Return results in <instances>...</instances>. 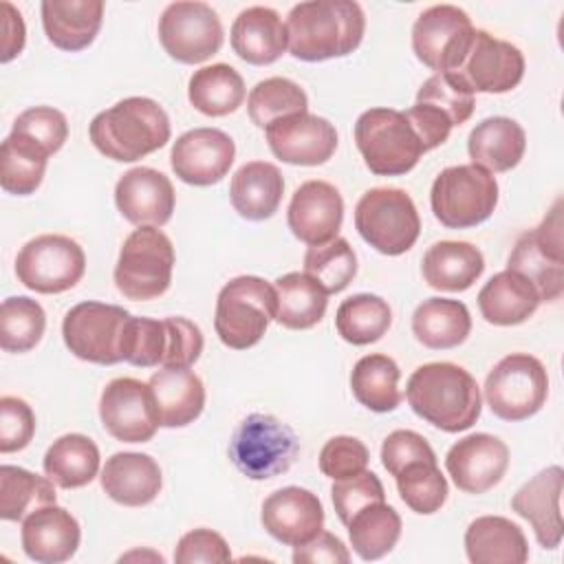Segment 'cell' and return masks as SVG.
I'll return each mask as SVG.
<instances>
[{"instance_id":"1","label":"cell","mask_w":564,"mask_h":564,"mask_svg":"<svg viewBox=\"0 0 564 564\" xmlns=\"http://www.w3.org/2000/svg\"><path fill=\"white\" fill-rule=\"evenodd\" d=\"M405 399L416 416L447 434L469 430L482 410L476 379L452 361L419 366L408 379Z\"/></svg>"},{"instance_id":"2","label":"cell","mask_w":564,"mask_h":564,"mask_svg":"<svg viewBox=\"0 0 564 564\" xmlns=\"http://www.w3.org/2000/svg\"><path fill=\"white\" fill-rule=\"evenodd\" d=\"M366 31L364 9L355 0H308L286 15L289 53L302 62H324L352 53Z\"/></svg>"},{"instance_id":"3","label":"cell","mask_w":564,"mask_h":564,"mask_svg":"<svg viewBox=\"0 0 564 564\" xmlns=\"http://www.w3.org/2000/svg\"><path fill=\"white\" fill-rule=\"evenodd\" d=\"M170 117L150 97H126L88 126L93 145L112 161H139L170 141Z\"/></svg>"},{"instance_id":"4","label":"cell","mask_w":564,"mask_h":564,"mask_svg":"<svg viewBox=\"0 0 564 564\" xmlns=\"http://www.w3.org/2000/svg\"><path fill=\"white\" fill-rule=\"evenodd\" d=\"M275 286L258 275H238L229 280L216 300L214 328L218 339L234 350L256 346L271 319H275Z\"/></svg>"},{"instance_id":"5","label":"cell","mask_w":564,"mask_h":564,"mask_svg":"<svg viewBox=\"0 0 564 564\" xmlns=\"http://www.w3.org/2000/svg\"><path fill=\"white\" fill-rule=\"evenodd\" d=\"M355 143L377 176H401L425 154L408 117L394 108H370L355 123Z\"/></svg>"},{"instance_id":"6","label":"cell","mask_w":564,"mask_h":564,"mask_svg":"<svg viewBox=\"0 0 564 564\" xmlns=\"http://www.w3.org/2000/svg\"><path fill=\"white\" fill-rule=\"evenodd\" d=\"M300 454L295 432L273 414L245 416L229 441V458L251 480H267L291 469Z\"/></svg>"},{"instance_id":"7","label":"cell","mask_w":564,"mask_h":564,"mask_svg":"<svg viewBox=\"0 0 564 564\" xmlns=\"http://www.w3.org/2000/svg\"><path fill=\"white\" fill-rule=\"evenodd\" d=\"M430 205L447 229H469L485 223L498 205L496 176L474 163L445 167L432 183Z\"/></svg>"},{"instance_id":"8","label":"cell","mask_w":564,"mask_h":564,"mask_svg":"<svg viewBox=\"0 0 564 564\" xmlns=\"http://www.w3.org/2000/svg\"><path fill=\"white\" fill-rule=\"evenodd\" d=\"M355 229L383 256H401L414 247L421 218L414 200L399 187H372L357 200Z\"/></svg>"},{"instance_id":"9","label":"cell","mask_w":564,"mask_h":564,"mask_svg":"<svg viewBox=\"0 0 564 564\" xmlns=\"http://www.w3.org/2000/svg\"><path fill=\"white\" fill-rule=\"evenodd\" d=\"M172 269V240L159 227H139L121 245L115 267V284L128 300H156L170 289Z\"/></svg>"},{"instance_id":"10","label":"cell","mask_w":564,"mask_h":564,"mask_svg":"<svg viewBox=\"0 0 564 564\" xmlns=\"http://www.w3.org/2000/svg\"><path fill=\"white\" fill-rule=\"evenodd\" d=\"M549 397L544 364L529 352L502 357L485 379V401L502 421H524L542 410Z\"/></svg>"},{"instance_id":"11","label":"cell","mask_w":564,"mask_h":564,"mask_svg":"<svg viewBox=\"0 0 564 564\" xmlns=\"http://www.w3.org/2000/svg\"><path fill=\"white\" fill-rule=\"evenodd\" d=\"M507 269L524 275L542 302H555L564 291V247H562V200L531 231H524L509 253Z\"/></svg>"},{"instance_id":"12","label":"cell","mask_w":564,"mask_h":564,"mask_svg":"<svg viewBox=\"0 0 564 564\" xmlns=\"http://www.w3.org/2000/svg\"><path fill=\"white\" fill-rule=\"evenodd\" d=\"M130 313L117 304L79 302L62 322L66 348L84 361L112 366L123 361L121 344Z\"/></svg>"},{"instance_id":"13","label":"cell","mask_w":564,"mask_h":564,"mask_svg":"<svg viewBox=\"0 0 564 564\" xmlns=\"http://www.w3.org/2000/svg\"><path fill=\"white\" fill-rule=\"evenodd\" d=\"M86 271L84 249L68 236L42 234L31 238L15 258L18 280L44 295L73 289Z\"/></svg>"},{"instance_id":"14","label":"cell","mask_w":564,"mask_h":564,"mask_svg":"<svg viewBox=\"0 0 564 564\" xmlns=\"http://www.w3.org/2000/svg\"><path fill=\"white\" fill-rule=\"evenodd\" d=\"M159 40L181 64H200L216 55L225 33L218 13L205 2H172L159 18Z\"/></svg>"},{"instance_id":"15","label":"cell","mask_w":564,"mask_h":564,"mask_svg":"<svg viewBox=\"0 0 564 564\" xmlns=\"http://www.w3.org/2000/svg\"><path fill=\"white\" fill-rule=\"evenodd\" d=\"M469 15L454 4L425 9L412 26V51L419 62L436 73H454L474 37Z\"/></svg>"},{"instance_id":"16","label":"cell","mask_w":564,"mask_h":564,"mask_svg":"<svg viewBox=\"0 0 564 564\" xmlns=\"http://www.w3.org/2000/svg\"><path fill=\"white\" fill-rule=\"evenodd\" d=\"M99 419L121 443H148L161 425L150 383L132 377H117L104 388Z\"/></svg>"},{"instance_id":"17","label":"cell","mask_w":564,"mask_h":564,"mask_svg":"<svg viewBox=\"0 0 564 564\" xmlns=\"http://www.w3.org/2000/svg\"><path fill=\"white\" fill-rule=\"evenodd\" d=\"M449 75L471 93H509L524 77V55L511 42L476 29L460 66Z\"/></svg>"},{"instance_id":"18","label":"cell","mask_w":564,"mask_h":564,"mask_svg":"<svg viewBox=\"0 0 564 564\" xmlns=\"http://www.w3.org/2000/svg\"><path fill=\"white\" fill-rule=\"evenodd\" d=\"M236 159L234 139L218 128H194L181 134L170 152L174 174L196 187H207L227 176Z\"/></svg>"},{"instance_id":"19","label":"cell","mask_w":564,"mask_h":564,"mask_svg":"<svg viewBox=\"0 0 564 564\" xmlns=\"http://www.w3.org/2000/svg\"><path fill=\"white\" fill-rule=\"evenodd\" d=\"M264 132L275 159L291 165H322L337 150L335 126L311 112L278 119Z\"/></svg>"},{"instance_id":"20","label":"cell","mask_w":564,"mask_h":564,"mask_svg":"<svg viewBox=\"0 0 564 564\" xmlns=\"http://www.w3.org/2000/svg\"><path fill=\"white\" fill-rule=\"evenodd\" d=\"M509 467V447L498 436L476 432L456 441L447 456L445 469L454 485L465 494H485L496 487Z\"/></svg>"},{"instance_id":"21","label":"cell","mask_w":564,"mask_h":564,"mask_svg":"<svg viewBox=\"0 0 564 564\" xmlns=\"http://www.w3.org/2000/svg\"><path fill=\"white\" fill-rule=\"evenodd\" d=\"M341 220L344 198L335 185L313 178L293 192L286 209V223L291 234L308 247L337 238Z\"/></svg>"},{"instance_id":"22","label":"cell","mask_w":564,"mask_h":564,"mask_svg":"<svg viewBox=\"0 0 564 564\" xmlns=\"http://www.w3.org/2000/svg\"><path fill=\"white\" fill-rule=\"evenodd\" d=\"M260 522L271 538L295 549L324 529V507L304 487H282L264 498Z\"/></svg>"},{"instance_id":"23","label":"cell","mask_w":564,"mask_h":564,"mask_svg":"<svg viewBox=\"0 0 564 564\" xmlns=\"http://www.w3.org/2000/svg\"><path fill=\"white\" fill-rule=\"evenodd\" d=\"M172 181L154 167H132L115 185V203L121 216L137 227H163L174 212Z\"/></svg>"},{"instance_id":"24","label":"cell","mask_w":564,"mask_h":564,"mask_svg":"<svg viewBox=\"0 0 564 564\" xmlns=\"http://www.w3.org/2000/svg\"><path fill=\"white\" fill-rule=\"evenodd\" d=\"M564 489V471L560 465H551L538 471L529 482H524L511 498V509L524 518L540 546L557 549L564 533L562 522V498Z\"/></svg>"},{"instance_id":"25","label":"cell","mask_w":564,"mask_h":564,"mask_svg":"<svg viewBox=\"0 0 564 564\" xmlns=\"http://www.w3.org/2000/svg\"><path fill=\"white\" fill-rule=\"evenodd\" d=\"M82 540L75 516L53 505L40 507L22 520V549L40 564H59L75 555Z\"/></svg>"},{"instance_id":"26","label":"cell","mask_w":564,"mask_h":564,"mask_svg":"<svg viewBox=\"0 0 564 564\" xmlns=\"http://www.w3.org/2000/svg\"><path fill=\"white\" fill-rule=\"evenodd\" d=\"M101 489L123 507L150 505L163 485L161 467L150 454L117 452L101 469Z\"/></svg>"},{"instance_id":"27","label":"cell","mask_w":564,"mask_h":564,"mask_svg":"<svg viewBox=\"0 0 564 564\" xmlns=\"http://www.w3.org/2000/svg\"><path fill=\"white\" fill-rule=\"evenodd\" d=\"M231 48L247 64H273L289 48L286 24L269 7H247L231 24Z\"/></svg>"},{"instance_id":"28","label":"cell","mask_w":564,"mask_h":564,"mask_svg":"<svg viewBox=\"0 0 564 564\" xmlns=\"http://www.w3.org/2000/svg\"><path fill=\"white\" fill-rule=\"evenodd\" d=\"M40 9L48 42L68 53L90 46L104 20L101 0H44Z\"/></svg>"},{"instance_id":"29","label":"cell","mask_w":564,"mask_h":564,"mask_svg":"<svg viewBox=\"0 0 564 564\" xmlns=\"http://www.w3.org/2000/svg\"><path fill=\"white\" fill-rule=\"evenodd\" d=\"M148 383L163 427H183L200 416L205 408V386L189 368L156 370Z\"/></svg>"},{"instance_id":"30","label":"cell","mask_w":564,"mask_h":564,"mask_svg":"<svg viewBox=\"0 0 564 564\" xmlns=\"http://www.w3.org/2000/svg\"><path fill=\"white\" fill-rule=\"evenodd\" d=\"M465 553L474 564H522L529 560V544L509 518L480 516L465 531Z\"/></svg>"},{"instance_id":"31","label":"cell","mask_w":564,"mask_h":564,"mask_svg":"<svg viewBox=\"0 0 564 564\" xmlns=\"http://www.w3.org/2000/svg\"><path fill=\"white\" fill-rule=\"evenodd\" d=\"M527 150L524 128L509 117L482 119L467 139V152L474 165L487 172H509L520 163Z\"/></svg>"},{"instance_id":"32","label":"cell","mask_w":564,"mask_h":564,"mask_svg":"<svg viewBox=\"0 0 564 564\" xmlns=\"http://www.w3.org/2000/svg\"><path fill=\"white\" fill-rule=\"evenodd\" d=\"M540 302L535 286L511 269L491 275L478 293L480 315L494 326H516L527 322L538 311Z\"/></svg>"},{"instance_id":"33","label":"cell","mask_w":564,"mask_h":564,"mask_svg":"<svg viewBox=\"0 0 564 564\" xmlns=\"http://www.w3.org/2000/svg\"><path fill=\"white\" fill-rule=\"evenodd\" d=\"M284 194V178L278 165L267 161H249L236 170L229 183L234 209L247 220L271 218Z\"/></svg>"},{"instance_id":"34","label":"cell","mask_w":564,"mask_h":564,"mask_svg":"<svg viewBox=\"0 0 564 564\" xmlns=\"http://www.w3.org/2000/svg\"><path fill=\"white\" fill-rule=\"evenodd\" d=\"M423 280L436 291H467L485 271L478 247L463 240L434 242L423 256Z\"/></svg>"},{"instance_id":"35","label":"cell","mask_w":564,"mask_h":564,"mask_svg":"<svg viewBox=\"0 0 564 564\" xmlns=\"http://www.w3.org/2000/svg\"><path fill=\"white\" fill-rule=\"evenodd\" d=\"M471 330V317L460 300L430 297L421 302L412 315V333L416 341L432 350L460 346Z\"/></svg>"},{"instance_id":"36","label":"cell","mask_w":564,"mask_h":564,"mask_svg":"<svg viewBox=\"0 0 564 564\" xmlns=\"http://www.w3.org/2000/svg\"><path fill=\"white\" fill-rule=\"evenodd\" d=\"M273 286L278 295V324L291 330H306L322 322L328 306V293L311 275L291 271L280 275Z\"/></svg>"},{"instance_id":"37","label":"cell","mask_w":564,"mask_h":564,"mask_svg":"<svg viewBox=\"0 0 564 564\" xmlns=\"http://www.w3.org/2000/svg\"><path fill=\"white\" fill-rule=\"evenodd\" d=\"M42 467L62 489L84 487L99 471V447L84 434H64L46 449Z\"/></svg>"},{"instance_id":"38","label":"cell","mask_w":564,"mask_h":564,"mask_svg":"<svg viewBox=\"0 0 564 564\" xmlns=\"http://www.w3.org/2000/svg\"><path fill=\"white\" fill-rule=\"evenodd\" d=\"M242 75L229 64H212L194 70L187 86L189 104L207 117H225L245 101Z\"/></svg>"},{"instance_id":"39","label":"cell","mask_w":564,"mask_h":564,"mask_svg":"<svg viewBox=\"0 0 564 564\" xmlns=\"http://www.w3.org/2000/svg\"><path fill=\"white\" fill-rule=\"evenodd\" d=\"M48 152L33 139L9 132L0 145V185L4 192L15 196L33 194L46 172Z\"/></svg>"},{"instance_id":"40","label":"cell","mask_w":564,"mask_h":564,"mask_svg":"<svg viewBox=\"0 0 564 564\" xmlns=\"http://www.w3.org/2000/svg\"><path fill=\"white\" fill-rule=\"evenodd\" d=\"M348 538L352 544V551L366 560H379L388 555L399 538H401V516L394 511V507L381 502H370L364 509H359L348 520Z\"/></svg>"},{"instance_id":"41","label":"cell","mask_w":564,"mask_h":564,"mask_svg":"<svg viewBox=\"0 0 564 564\" xmlns=\"http://www.w3.org/2000/svg\"><path fill=\"white\" fill-rule=\"evenodd\" d=\"M401 370L388 355H366L350 372V390L355 399L372 412H392L401 403Z\"/></svg>"},{"instance_id":"42","label":"cell","mask_w":564,"mask_h":564,"mask_svg":"<svg viewBox=\"0 0 564 564\" xmlns=\"http://www.w3.org/2000/svg\"><path fill=\"white\" fill-rule=\"evenodd\" d=\"M392 324V311L388 302L372 293H357L346 297L337 313L335 326L344 341L352 346H366L379 341Z\"/></svg>"},{"instance_id":"43","label":"cell","mask_w":564,"mask_h":564,"mask_svg":"<svg viewBox=\"0 0 564 564\" xmlns=\"http://www.w3.org/2000/svg\"><path fill=\"white\" fill-rule=\"evenodd\" d=\"M55 502L53 480L37 476L24 467H0V518L20 522L40 507Z\"/></svg>"},{"instance_id":"44","label":"cell","mask_w":564,"mask_h":564,"mask_svg":"<svg viewBox=\"0 0 564 564\" xmlns=\"http://www.w3.org/2000/svg\"><path fill=\"white\" fill-rule=\"evenodd\" d=\"M306 108H308L306 93L300 88V84L286 77H269L258 82L251 88L247 99L249 117L262 130L278 119L306 112Z\"/></svg>"},{"instance_id":"45","label":"cell","mask_w":564,"mask_h":564,"mask_svg":"<svg viewBox=\"0 0 564 564\" xmlns=\"http://www.w3.org/2000/svg\"><path fill=\"white\" fill-rule=\"evenodd\" d=\"M46 328V313L40 302L18 295L0 306V346L4 352H26L35 348Z\"/></svg>"},{"instance_id":"46","label":"cell","mask_w":564,"mask_h":564,"mask_svg":"<svg viewBox=\"0 0 564 564\" xmlns=\"http://www.w3.org/2000/svg\"><path fill=\"white\" fill-rule=\"evenodd\" d=\"M304 273L311 275L328 295L344 291L357 273V256L346 238L313 245L304 253Z\"/></svg>"},{"instance_id":"47","label":"cell","mask_w":564,"mask_h":564,"mask_svg":"<svg viewBox=\"0 0 564 564\" xmlns=\"http://www.w3.org/2000/svg\"><path fill=\"white\" fill-rule=\"evenodd\" d=\"M397 489L401 500L421 516L436 513L447 500V480L436 460H414L405 465L397 476Z\"/></svg>"},{"instance_id":"48","label":"cell","mask_w":564,"mask_h":564,"mask_svg":"<svg viewBox=\"0 0 564 564\" xmlns=\"http://www.w3.org/2000/svg\"><path fill=\"white\" fill-rule=\"evenodd\" d=\"M416 104H427L441 110L452 126L465 123L476 108L474 93L449 73H434L427 77L416 93Z\"/></svg>"},{"instance_id":"49","label":"cell","mask_w":564,"mask_h":564,"mask_svg":"<svg viewBox=\"0 0 564 564\" xmlns=\"http://www.w3.org/2000/svg\"><path fill=\"white\" fill-rule=\"evenodd\" d=\"M165 346H167V335H165L163 319L130 315L123 330V344H121L123 361L139 368L161 366L165 357Z\"/></svg>"},{"instance_id":"50","label":"cell","mask_w":564,"mask_h":564,"mask_svg":"<svg viewBox=\"0 0 564 564\" xmlns=\"http://www.w3.org/2000/svg\"><path fill=\"white\" fill-rule=\"evenodd\" d=\"M13 132H20L35 143H40L51 156L64 145L68 137L66 117L51 106H33L18 115L13 121Z\"/></svg>"},{"instance_id":"51","label":"cell","mask_w":564,"mask_h":564,"mask_svg":"<svg viewBox=\"0 0 564 564\" xmlns=\"http://www.w3.org/2000/svg\"><path fill=\"white\" fill-rule=\"evenodd\" d=\"M333 507L337 511V518L341 524H348V520L364 509L370 502H381L386 500V489L379 480L377 474L372 471H361L357 476L344 478V480H335L333 489Z\"/></svg>"},{"instance_id":"52","label":"cell","mask_w":564,"mask_h":564,"mask_svg":"<svg viewBox=\"0 0 564 564\" xmlns=\"http://www.w3.org/2000/svg\"><path fill=\"white\" fill-rule=\"evenodd\" d=\"M368 460V447L355 436H333L319 452V469L333 480H344L366 471Z\"/></svg>"},{"instance_id":"53","label":"cell","mask_w":564,"mask_h":564,"mask_svg":"<svg viewBox=\"0 0 564 564\" xmlns=\"http://www.w3.org/2000/svg\"><path fill=\"white\" fill-rule=\"evenodd\" d=\"M165 335H167V346H165V357H163V368H189L192 364L198 361L203 352V333L200 328L187 319V317H165Z\"/></svg>"},{"instance_id":"54","label":"cell","mask_w":564,"mask_h":564,"mask_svg":"<svg viewBox=\"0 0 564 564\" xmlns=\"http://www.w3.org/2000/svg\"><path fill=\"white\" fill-rule=\"evenodd\" d=\"M35 434V414L20 397L0 399V452L11 454L24 449Z\"/></svg>"},{"instance_id":"55","label":"cell","mask_w":564,"mask_h":564,"mask_svg":"<svg viewBox=\"0 0 564 564\" xmlns=\"http://www.w3.org/2000/svg\"><path fill=\"white\" fill-rule=\"evenodd\" d=\"M414 460H436L432 445L412 430H394L381 445V463L390 476H397L405 465Z\"/></svg>"},{"instance_id":"56","label":"cell","mask_w":564,"mask_h":564,"mask_svg":"<svg viewBox=\"0 0 564 564\" xmlns=\"http://www.w3.org/2000/svg\"><path fill=\"white\" fill-rule=\"evenodd\" d=\"M231 551L225 538L212 529H194L187 531L174 551L176 564H194V562H229Z\"/></svg>"},{"instance_id":"57","label":"cell","mask_w":564,"mask_h":564,"mask_svg":"<svg viewBox=\"0 0 564 564\" xmlns=\"http://www.w3.org/2000/svg\"><path fill=\"white\" fill-rule=\"evenodd\" d=\"M403 115L408 117L410 126L414 128L416 137L421 139L425 152L438 148L441 143H445L449 132H452V128H454L449 123V119L441 110H436V108H432L427 104H414Z\"/></svg>"},{"instance_id":"58","label":"cell","mask_w":564,"mask_h":564,"mask_svg":"<svg viewBox=\"0 0 564 564\" xmlns=\"http://www.w3.org/2000/svg\"><path fill=\"white\" fill-rule=\"evenodd\" d=\"M293 562L295 564H315V562L348 564L350 562V553H348L346 544L337 535H333L328 531H319L306 544L295 546Z\"/></svg>"},{"instance_id":"59","label":"cell","mask_w":564,"mask_h":564,"mask_svg":"<svg viewBox=\"0 0 564 564\" xmlns=\"http://www.w3.org/2000/svg\"><path fill=\"white\" fill-rule=\"evenodd\" d=\"M2 53H0V62L7 64L13 57H18L24 48V40H26V31H24V20L20 15V11L11 4V2H2Z\"/></svg>"}]
</instances>
